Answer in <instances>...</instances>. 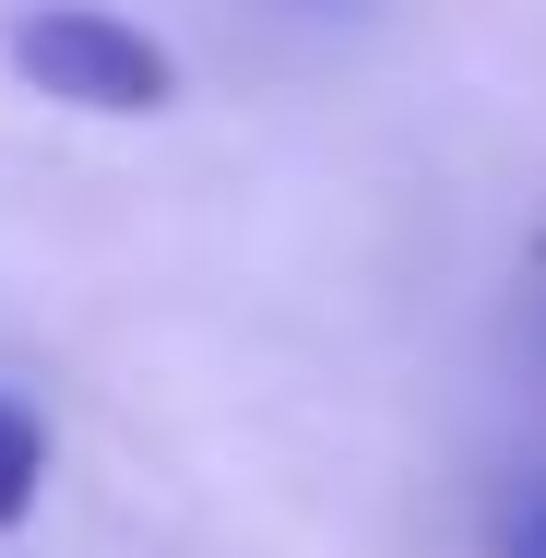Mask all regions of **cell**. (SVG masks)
Instances as JSON below:
<instances>
[{"instance_id": "obj_1", "label": "cell", "mask_w": 546, "mask_h": 558, "mask_svg": "<svg viewBox=\"0 0 546 558\" xmlns=\"http://www.w3.org/2000/svg\"><path fill=\"white\" fill-rule=\"evenodd\" d=\"M12 72H24V96H60V108H84V119L179 108V60L143 24H119V12H24L12 24Z\"/></svg>"}, {"instance_id": "obj_2", "label": "cell", "mask_w": 546, "mask_h": 558, "mask_svg": "<svg viewBox=\"0 0 546 558\" xmlns=\"http://www.w3.org/2000/svg\"><path fill=\"white\" fill-rule=\"evenodd\" d=\"M36 487H48V428H36V416L0 392V535L36 511Z\"/></svg>"}, {"instance_id": "obj_3", "label": "cell", "mask_w": 546, "mask_h": 558, "mask_svg": "<svg viewBox=\"0 0 546 558\" xmlns=\"http://www.w3.org/2000/svg\"><path fill=\"white\" fill-rule=\"evenodd\" d=\"M511 558H546V511H535V523H523V547H511Z\"/></svg>"}]
</instances>
